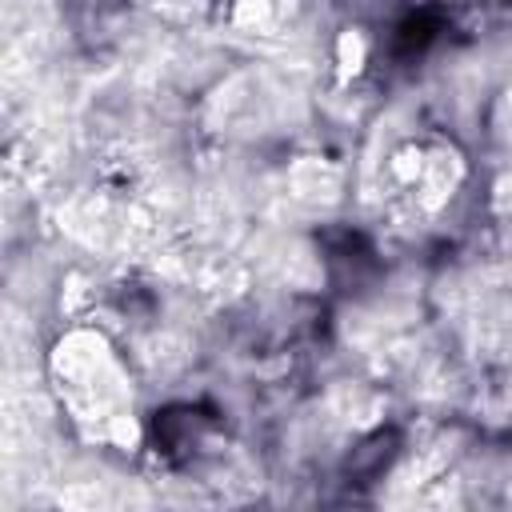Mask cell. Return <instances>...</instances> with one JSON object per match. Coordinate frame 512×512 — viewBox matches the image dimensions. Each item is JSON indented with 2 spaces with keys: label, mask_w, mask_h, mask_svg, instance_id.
Segmentation results:
<instances>
[{
  "label": "cell",
  "mask_w": 512,
  "mask_h": 512,
  "mask_svg": "<svg viewBox=\"0 0 512 512\" xmlns=\"http://www.w3.org/2000/svg\"><path fill=\"white\" fill-rule=\"evenodd\" d=\"M52 380L68 416L104 444H140L148 432L132 416V380L116 348L88 328L68 332L52 352Z\"/></svg>",
  "instance_id": "cell-1"
},
{
  "label": "cell",
  "mask_w": 512,
  "mask_h": 512,
  "mask_svg": "<svg viewBox=\"0 0 512 512\" xmlns=\"http://www.w3.org/2000/svg\"><path fill=\"white\" fill-rule=\"evenodd\" d=\"M464 156L444 136H412L384 160V192L408 216H436L464 188Z\"/></svg>",
  "instance_id": "cell-2"
}]
</instances>
